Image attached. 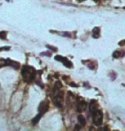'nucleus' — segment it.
Instances as JSON below:
<instances>
[{
	"instance_id": "obj_1",
	"label": "nucleus",
	"mask_w": 125,
	"mask_h": 131,
	"mask_svg": "<svg viewBox=\"0 0 125 131\" xmlns=\"http://www.w3.org/2000/svg\"><path fill=\"white\" fill-rule=\"evenodd\" d=\"M62 85L60 81H57L53 88V102L58 107H62L63 100V92L62 91Z\"/></svg>"
},
{
	"instance_id": "obj_2",
	"label": "nucleus",
	"mask_w": 125,
	"mask_h": 131,
	"mask_svg": "<svg viewBox=\"0 0 125 131\" xmlns=\"http://www.w3.org/2000/svg\"><path fill=\"white\" fill-rule=\"evenodd\" d=\"M22 78L25 81L31 82L35 78V70L32 67L25 66L22 69Z\"/></svg>"
},
{
	"instance_id": "obj_3",
	"label": "nucleus",
	"mask_w": 125,
	"mask_h": 131,
	"mask_svg": "<svg viewBox=\"0 0 125 131\" xmlns=\"http://www.w3.org/2000/svg\"><path fill=\"white\" fill-rule=\"evenodd\" d=\"M93 122L96 126L101 125L103 122V113L99 110H96L93 113Z\"/></svg>"
},
{
	"instance_id": "obj_4",
	"label": "nucleus",
	"mask_w": 125,
	"mask_h": 131,
	"mask_svg": "<svg viewBox=\"0 0 125 131\" xmlns=\"http://www.w3.org/2000/svg\"><path fill=\"white\" fill-rule=\"evenodd\" d=\"M55 60L62 63L66 67H67V68H72V67H73L72 63L69 61L67 57H62V56H60V55H58V56L55 57Z\"/></svg>"
},
{
	"instance_id": "obj_5",
	"label": "nucleus",
	"mask_w": 125,
	"mask_h": 131,
	"mask_svg": "<svg viewBox=\"0 0 125 131\" xmlns=\"http://www.w3.org/2000/svg\"><path fill=\"white\" fill-rule=\"evenodd\" d=\"M48 108H49V105H48V104H47L46 102H41L40 105V106H39V114H40L41 116H43L44 114H45V112H46L47 111H48Z\"/></svg>"
},
{
	"instance_id": "obj_6",
	"label": "nucleus",
	"mask_w": 125,
	"mask_h": 131,
	"mask_svg": "<svg viewBox=\"0 0 125 131\" xmlns=\"http://www.w3.org/2000/svg\"><path fill=\"white\" fill-rule=\"evenodd\" d=\"M87 103L84 100H81V101L78 102V104L76 105V110L78 112H82L87 109Z\"/></svg>"
},
{
	"instance_id": "obj_7",
	"label": "nucleus",
	"mask_w": 125,
	"mask_h": 131,
	"mask_svg": "<svg viewBox=\"0 0 125 131\" xmlns=\"http://www.w3.org/2000/svg\"><path fill=\"white\" fill-rule=\"evenodd\" d=\"M89 110H90V112L93 114L94 111L98 110V104H97V102L95 100H92L90 102V105H89Z\"/></svg>"
},
{
	"instance_id": "obj_8",
	"label": "nucleus",
	"mask_w": 125,
	"mask_h": 131,
	"mask_svg": "<svg viewBox=\"0 0 125 131\" xmlns=\"http://www.w3.org/2000/svg\"><path fill=\"white\" fill-rule=\"evenodd\" d=\"M99 27H94V30H93V36L94 38H98L99 36Z\"/></svg>"
},
{
	"instance_id": "obj_9",
	"label": "nucleus",
	"mask_w": 125,
	"mask_h": 131,
	"mask_svg": "<svg viewBox=\"0 0 125 131\" xmlns=\"http://www.w3.org/2000/svg\"><path fill=\"white\" fill-rule=\"evenodd\" d=\"M78 121H79V122H80V124L82 125V126H84V125L86 124V119L82 115L78 116Z\"/></svg>"
},
{
	"instance_id": "obj_10",
	"label": "nucleus",
	"mask_w": 125,
	"mask_h": 131,
	"mask_svg": "<svg viewBox=\"0 0 125 131\" xmlns=\"http://www.w3.org/2000/svg\"><path fill=\"white\" fill-rule=\"evenodd\" d=\"M123 56V52L121 53L120 51H116V52H114L113 53V57L114 58H119V57H121Z\"/></svg>"
},
{
	"instance_id": "obj_11",
	"label": "nucleus",
	"mask_w": 125,
	"mask_h": 131,
	"mask_svg": "<svg viewBox=\"0 0 125 131\" xmlns=\"http://www.w3.org/2000/svg\"><path fill=\"white\" fill-rule=\"evenodd\" d=\"M6 35H7V33L5 31L0 32V38H1V39H6Z\"/></svg>"
},
{
	"instance_id": "obj_12",
	"label": "nucleus",
	"mask_w": 125,
	"mask_h": 131,
	"mask_svg": "<svg viewBox=\"0 0 125 131\" xmlns=\"http://www.w3.org/2000/svg\"><path fill=\"white\" fill-rule=\"evenodd\" d=\"M46 47L48 48V49H50V50H51L52 52H57V51H58V48L53 47V46H51V45H46Z\"/></svg>"
},
{
	"instance_id": "obj_13",
	"label": "nucleus",
	"mask_w": 125,
	"mask_h": 131,
	"mask_svg": "<svg viewBox=\"0 0 125 131\" xmlns=\"http://www.w3.org/2000/svg\"><path fill=\"white\" fill-rule=\"evenodd\" d=\"M41 56H51V52H42V53H40Z\"/></svg>"
},
{
	"instance_id": "obj_14",
	"label": "nucleus",
	"mask_w": 125,
	"mask_h": 131,
	"mask_svg": "<svg viewBox=\"0 0 125 131\" xmlns=\"http://www.w3.org/2000/svg\"><path fill=\"white\" fill-rule=\"evenodd\" d=\"M62 35H63V36L68 37V38H70V37H71V34H69V33H62Z\"/></svg>"
},
{
	"instance_id": "obj_15",
	"label": "nucleus",
	"mask_w": 125,
	"mask_h": 131,
	"mask_svg": "<svg viewBox=\"0 0 125 131\" xmlns=\"http://www.w3.org/2000/svg\"><path fill=\"white\" fill-rule=\"evenodd\" d=\"M9 49H10V47H9V46H5V47H1V48H0V51H3V50L9 51Z\"/></svg>"
},
{
	"instance_id": "obj_16",
	"label": "nucleus",
	"mask_w": 125,
	"mask_h": 131,
	"mask_svg": "<svg viewBox=\"0 0 125 131\" xmlns=\"http://www.w3.org/2000/svg\"><path fill=\"white\" fill-rule=\"evenodd\" d=\"M79 129H80V125H76V127H75V130H79Z\"/></svg>"
},
{
	"instance_id": "obj_17",
	"label": "nucleus",
	"mask_w": 125,
	"mask_h": 131,
	"mask_svg": "<svg viewBox=\"0 0 125 131\" xmlns=\"http://www.w3.org/2000/svg\"><path fill=\"white\" fill-rule=\"evenodd\" d=\"M124 43H125V40H122V41H120V42H119V45L122 46V45H124Z\"/></svg>"
},
{
	"instance_id": "obj_18",
	"label": "nucleus",
	"mask_w": 125,
	"mask_h": 131,
	"mask_svg": "<svg viewBox=\"0 0 125 131\" xmlns=\"http://www.w3.org/2000/svg\"><path fill=\"white\" fill-rule=\"evenodd\" d=\"M7 1H9V0H7Z\"/></svg>"
}]
</instances>
